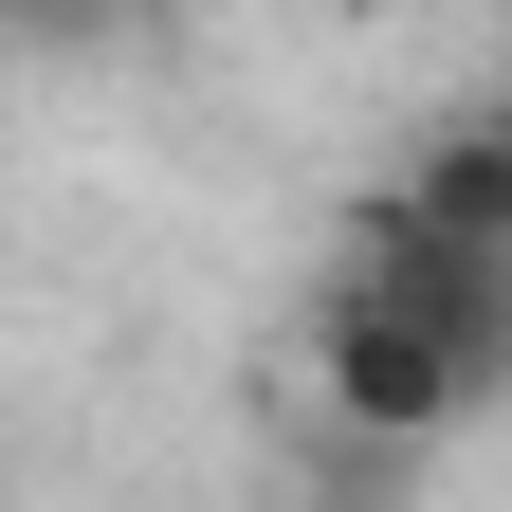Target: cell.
I'll return each mask as SVG.
<instances>
[{"mask_svg":"<svg viewBox=\"0 0 512 512\" xmlns=\"http://www.w3.org/2000/svg\"><path fill=\"white\" fill-rule=\"evenodd\" d=\"M311 403H330L348 439H403V458H421V439L458 421V403H494V384H476L458 348H439V330H421L403 293L330 275V311H311Z\"/></svg>","mask_w":512,"mask_h":512,"instance_id":"1","label":"cell"},{"mask_svg":"<svg viewBox=\"0 0 512 512\" xmlns=\"http://www.w3.org/2000/svg\"><path fill=\"white\" fill-rule=\"evenodd\" d=\"M348 275H366V293H403L476 384H512V238H458V220H421L403 183H384V202L348 220Z\"/></svg>","mask_w":512,"mask_h":512,"instance_id":"2","label":"cell"},{"mask_svg":"<svg viewBox=\"0 0 512 512\" xmlns=\"http://www.w3.org/2000/svg\"><path fill=\"white\" fill-rule=\"evenodd\" d=\"M403 202H421V220H458V238H512V92L421 128V147H403Z\"/></svg>","mask_w":512,"mask_h":512,"instance_id":"3","label":"cell"},{"mask_svg":"<svg viewBox=\"0 0 512 512\" xmlns=\"http://www.w3.org/2000/svg\"><path fill=\"white\" fill-rule=\"evenodd\" d=\"M19 19H55V37H74V19H92V0H19Z\"/></svg>","mask_w":512,"mask_h":512,"instance_id":"4","label":"cell"},{"mask_svg":"<svg viewBox=\"0 0 512 512\" xmlns=\"http://www.w3.org/2000/svg\"><path fill=\"white\" fill-rule=\"evenodd\" d=\"M494 37H512V0H494Z\"/></svg>","mask_w":512,"mask_h":512,"instance_id":"5","label":"cell"}]
</instances>
